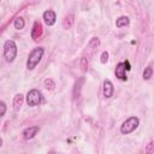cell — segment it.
<instances>
[{"label":"cell","instance_id":"6da1fadb","mask_svg":"<svg viewBox=\"0 0 154 154\" xmlns=\"http://www.w3.org/2000/svg\"><path fill=\"white\" fill-rule=\"evenodd\" d=\"M43 53H45V49L42 47H37L35 49H32L28 57V60H26V69L28 70H34L36 67V65L41 61L42 57H43Z\"/></svg>","mask_w":154,"mask_h":154},{"label":"cell","instance_id":"7a4b0ae2","mask_svg":"<svg viewBox=\"0 0 154 154\" xmlns=\"http://www.w3.org/2000/svg\"><path fill=\"white\" fill-rule=\"evenodd\" d=\"M17 57V45L13 40H7L4 43V58L7 63H12Z\"/></svg>","mask_w":154,"mask_h":154},{"label":"cell","instance_id":"3957f363","mask_svg":"<svg viewBox=\"0 0 154 154\" xmlns=\"http://www.w3.org/2000/svg\"><path fill=\"white\" fill-rule=\"evenodd\" d=\"M140 124V120L137 117H130L128 118L122 125H120V132L123 135H128V134H131L132 131H135L137 129Z\"/></svg>","mask_w":154,"mask_h":154},{"label":"cell","instance_id":"277c9868","mask_svg":"<svg viewBox=\"0 0 154 154\" xmlns=\"http://www.w3.org/2000/svg\"><path fill=\"white\" fill-rule=\"evenodd\" d=\"M42 101V94L37 90V89H31L30 91H28L26 94V102L29 106L34 107V106H37L40 105Z\"/></svg>","mask_w":154,"mask_h":154},{"label":"cell","instance_id":"5b68a950","mask_svg":"<svg viewBox=\"0 0 154 154\" xmlns=\"http://www.w3.org/2000/svg\"><path fill=\"white\" fill-rule=\"evenodd\" d=\"M38 131H40V128L37 125H34V126H29V128L24 129V131H23L22 135H23V138L24 140H31V138H34L37 135Z\"/></svg>","mask_w":154,"mask_h":154},{"label":"cell","instance_id":"8992f818","mask_svg":"<svg viewBox=\"0 0 154 154\" xmlns=\"http://www.w3.org/2000/svg\"><path fill=\"white\" fill-rule=\"evenodd\" d=\"M55 20H57V16H55V12H54L53 10H47V11H45V13H43V22H45L48 26L53 25V24L55 23Z\"/></svg>","mask_w":154,"mask_h":154},{"label":"cell","instance_id":"52a82bcc","mask_svg":"<svg viewBox=\"0 0 154 154\" xmlns=\"http://www.w3.org/2000/svg\"><path fill=\"white\" fill-rule=\"evenodd\" d=\"M116 77H118L122 81H126L128 77L125 75V65L124 63H118L116 66Z\"/></svg>","mask_w":154,"mask_h":154},{"label":"cell","instance_id":"ba28073f","mask_svg":"<svg viewBox=\"0 0 154 154\" xmlns=\"http://www.w3.org/2000/svg\"><path fill=\"white\" fill-rule=\"evenodd\" d=\"M41 35H42V25L40 22H35L32 25V29H31V37L34 40H37Z\"/></svg>","mask_w":154,"mask_h":154},{"label":"cell","instance_id":"9c48e42d","mask_svg":"<svg viewBox=\"0 0 154 154\" xmlns=\"http://www.w3.org/2000/svg\"><path fill=\"white\" fill-rule=\"evenodd\" d=\"M103 95L105 97H111L113 95V84L109 79H105L103 81Z\"/></svg>","mask_w":154,"mask_h":154},{"label":"cell","instance_id":"30bf717a","mask_svg":"<svg viewBox=\"0 0 154 154\" xmlns=\"http://www.w3.org/2000/svg\"><path fill=\"white\" fill-rule=\"evenodd\" d=\"M23 102H24V95L23 94H17L14 97H13V102H12V106H13V109L16 111V112H18L19 109H20V107H22V105H23Z\"/></svg>","mask_w":154,"mask_h":154},{"label":"cell","instance_id":"8fae6325","mask_svg":"<svg viewBox=\"0 0 154 154\" xmlns=\"http://www.w3.org/2000/svg\"><path fill=\"white\" fill-rule=\"evenodd\" d=\"M129 23H130V19H129V17H126V16H120V17L116 20V25H117L118 28L126 26Z\"/></svg>","mask_w":154,"mask_h":154},{"label":"cell","instance_id":"7c38bea8","mask_svg":"<svg viewBox=\"0 0 154 154\" xmlns=\"http://www.w3.org/2000/svg\"><path fill=\"white\" fill-rule=\"evenodd\" d=\"M72 24H73V16H72V14L66 16V17L64 18V20H63V26H64V29L71 28Z\"/></svg>","mask_w":154,"mask_h":154},{"label":"cell","instance_id":"4fadbf2b","mask_svg":"<svg viewBox=\"0 0 154 154\" xmlns=\"http://www.w3.org/2000/svg\"><path fill=\"white\" fill-rule=\"evenodd\" d=\"M13 25H14V29L17 30H22L25 25V22H24V18L23 17H17L13 22Z\"/></svg>","mask_w":154,"mask_h":154},{"label":"cell","instance_id":"5bb4252c","mask_svg":"<svg viewBox=\"0 0 154 154\" xmlns=\"http://www.w3.org/2000/svg\"><path fill=\"white\" fill-rule=\"evenodd\" d=\"M43 85H45V88H46L47 90H53V89L55 88V83H54L53 79H51V78H46L45 82H43Z\"/></svg>","mask_w":154,"mask_h":154},{"label":"cell","instance_id":"9a60e30c","mask_svg":"<svg viewBox=\"0 0 154 154\" xmlns=\"http://www.w3.org/2000/svg\"><path fill=\"white\" fill-rule=\"evenodd\" d=\"M79 67H81V70H82L83 72L88 71V61H87V59H85V58H81V61H79Z\"/></svg>","mask_w":154,"mask_h":154},{"label":"cell","instance_id":"2e32d148","mask_svg":"<svg viewBox=\"0 0 154 154\" xmlns=\"http://www.w3.org/2000/svg\"><path fill=\"white\" fill-rule=\"evenodd\" d=\"M152 73H153V69H152L150 66L146 67L144 71H143V78H144V79H149V78L152 77Z\"/></svg>","mask_w":154,"mask_h":154},{"label":"cell","instance_id":"e0dca14e","mask_svg":"<svg viewBox=\"0 0 154 154\" xmlns=\"http://www.w3.org/2000/svg\"><path fill=\"white\" fill-rule=\"evenodd\" d=\"M146 154H154V140H152L146 147Z\"/></svg>","mask_w":154,"mask_h":154},{"label":"cell","instance_id":"ac0fdd59","mask_svg":"<svg viewBox=\"0 0 154 154\" xmlns=\"http://www.w3.org/2000/svg\"><path fill=\"white\" fill-rule=\"evenodd\" d=\"M99 45H100V40L97 37H93L91 41L89 42V47L90 48H96V47H99Z\"/></svg>","mask_w":154,"mask_h":154},{"label":"cell","instance_id":"d6986e66","mask_svg":"<svg viewBox=\"0 0 154 154\" xmlns=\"http://www.w3.org/2000/svg\"><path fill=\"white\" fill-rule=\"evenodd\" d=\"M107 60H108V53L105 51V52H102V54H101V59H100V61H101L102 64H105Z\"/></svg>","mask_w":154,"mask_h":154},{"label":"cell","instance_id":"ffe728a7","mask_svg":"<svg viewBox=\"0 0 154 154\" xmlns=\"http://www.w3.org/2000/svg\"><path fill=\"white\" fill-rule=\"evenodd\" d=\"M0 105H1V112H0V116L4 117V116H5V112H6V103H5L4 101H1Z\"/></svg>","mask_w":154,"mask_h":154},{"label":"cell","instance_id":"44dd1931","mask_svg":"<svg viewBox=\"0 0 154 154\" xmlns=\"http://www.w3.org/2000/svg\"><path fill=\"white\" fill-rule=\"evenodd\" d=\"M124 65H125V70H126V71H130V70H131V66H130V64H129L128 60L124 61Z\"/></svg>","mask_w":154,"mask_h":154},{"label":"cell","instance_id":"7402d4cb","mask_svg":"<svg viewBox=\"0 0 154 154\" xmlns=\"http://www.w3.org/2000/svg\"><path fill=\"white\" fill-rule=\"evenodd\" d=\"M49 154H54V153H53V152H51V153H49Z\"/></svg>","mask_w":154,"mask_h":154}]
</instances>
